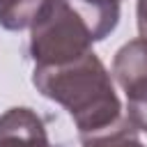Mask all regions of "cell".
Returning a JSON list of instances; mask_svg holds the SVG:
<instances>
[{
  "mask_svg": "<svg viewBox=\"0 0 147 147\" xmlns=\"http://www.w3.org/2000/svg\"><path fill=\"white\" fill-rule=\"evenodd\" d=\"M119 23V0H46L30 28L34 64H62L92 51Z\"/></svg>",
  "mask_w": 147,
  "mask_h": 147,
  "instance_id": "6da1fadb",
  "label": "cell"
},
{
  "mask_svg": "<svg viewBox=\"0 0 147 147\" xmlns=\"http://www.w3.org/2000/svg\"><path fill=\"white\" fill-rule=\"evenodd\" d=\"M32 83L46 99L69 113L78 133L103 129L122 117L113 76L94 51L62 64H37Z\"/></svg>",
  "mask_w": 147,
  "mask_h": 147,
  "instance_id": "7a4b0ae2",
  "label": "cell"
},
{
  "mask_svg": "<svg viewBox=\"0 0 147 147\" xmlns=\"http://www.w3.org/2000/svg\"><path fill=\"white\" fill-rule=\"evenodd\" d=\"M113 78L126 94V117L147 133V41H126L113 57Z\"/></svg>",
  "mask_w": 147,
  "mask_h": 147,
  "instance_id": "3957f363",
  "label": "cell"
},
{
  "mask_svg": "<svg viewBox=\"0 0 147 147\" xmlns=\"http://www.w3.org/2000/svg\"><path fill=\"white\" fill-rule=\"evenodd\" d=\"M0 147H53L41 117L25 106L0 115Z\"/></svg>",
  "mask_w": 147,
  "mask_h": 147,
  "instance_id": "277c9868",
  "label": "cell"
},
{
  "mask_svg": "<svg viewBox=\"0 0 147 147\" xmlns=\"http://www.w3.org/2000/svg\"><path fill=\"white\" fill-rule=\"evenodd\" d=\"M80 145L83 147H145L138 138V129L131 124L126 115H122L119 119H115L103 129L80 133Z\"/></svg>",
  "mask_w": 147,
  "mask_h": 147,
  "instance_id": "5b68a950",
  "label": "cell"
},
{
  "mask_svg": "<svg viewBox=\"0 0 147 147\" xmlns=\"http://www.w3.org/2000/svg\"><path fill=\"white\" fill-rule=\"evenodd\" d=\"M46 0H2L0 2V25L5 30H25L32 28L37 14Z\"/></svg>",
  "mask_w": 147,
  "mask_h": 147,
  "instance_id": "8992f818",
  "label": "cell"
},
{
  "mask_svg": "<svg viewBox=\"0 0 147 147\" xmlns=\"http://www.w3.org/2000/svg\"><path fill=\"white\" fill-rule=\"evenodd\" d=\"M136 16H138L140 39L147 41V0H138V5H136Z\"/></svg>",
  "mask_w": 147,
  "mask_h": 147,
  "instance_id": "52a82bcc",
  "label": "cell"
},
{
  "mask_svg": "<svg viewBox=\"0 0 147 147\" xmlns=\"http://www.w3.org/2000/svg\"><path fill=\"white\" fill-rule=\"evenodd\" d=\"M0 2H2V0H0Z\"/></svg>",
  "mask_w": 147,
  "mask_h": 147,
  "instance_id": "ba28073f",
  "label": "cell"
}]
</instances>
